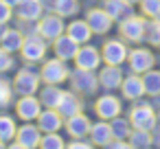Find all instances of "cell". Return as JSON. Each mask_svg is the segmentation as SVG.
Masks as SVG:
<instances>
[{
  "mask_svg": "<svg viewBox=\"0 0 160 149\" xmlns=\"http://www.w3.org/2000/svg\"><path fill=\"white\" fill-rule=\"evenodd\" d=\"M127 118H129L132 127H136V129H149V132L160 123V121H158L156 107H153L149 101H140V99L134 101V105H132Z\"/></svg>",
  "mask_w": 160,
  "mask_h": 149,
  "instance_id": "cell-1",
  "label": "cell"
},
{
  "mask_svg": "<svg viewBox=\"0 0 160 149\" xmlns=\"http://www.w3.org/2000/svg\"><path fill=\"white\" fill-rule=\"evenodd\" d=\"M145 27H147V18L132 13V16L118 20V35L132 44H138L145 40Z\"/></svg>",
  "mask_w": 160,
  "mask_h": 149,
  "instance_id": "cell-2",
  "label": "cell"
},
{
  "mask_svg": "<svg viewBox=\"0 0 160 149\" xmlns=\"http://www.w3.org/2000/svg\"><path fill=\"white\" fill-rule=\"evenodd\" d=\"M127 55H129V48H127V44H125L123 37H121V40H108V42L103 44V48H101V57H103V62L110 64V66H121V64H125V62H127Z\"/></svg>",
  "mask_w": 160,
  "mask_h": 149,
  "instance_id": "cell-3",
  "label": "cell"
},
{
  "mask_svg": "<svg viewBox=\"0 0 160 149\" xmlns=\"http://www.w3.org/2000/svg\"><path fill=\"white\" fill-rule=\"evenodd\" d=\"M68 79L72 83V90L81 92V94H94L97 88H99V75H94V70H81V68H77L75 72H70Z\"/></svg>",
  "mask_w": 160,
  "mask_h": 149,
  "instance_id": "cell-4",
  "label": "cell"
},
{
  "mask_svg": "<svg viewBox=\"0 0 160 149\" xmlns=\"http://www.w3.org/2000/svg\"><path fill=\"white\" fill-rule=\"evenodd\" d=\"M127 64H129V70L136 72V75H142L147 70H151L156 66V55L149 51V48H132L129 55H127Z\"/></svg>",
  "mask_w": 160,
  "mask_h": 149,
  "instance_id": "cell-5",
  "label": "cell"
},
{
  "mask_svg": "<svg viewBox=\"0 0 160 149\" xmlns=\"http://www.w3.org/2000/svg\"><path fill=\"white\" fill-rule=\"evenodd\" d=\"M70 77V70L66 66L64 59L55 57V59H48L44 66H42V79L48 83V86H57L62 81H66Z\"/></svg>",
  "mask_w": 160,
  "mask_h": 149,
  "instance_id": "cell-6",
  "label": "cell"
},
{
  "mask_svg": "<svg viewBox=\"0 0 160 149\" xmlns=\"http://www.w3.org/2000/svg\"><path fill=\"white\" fill-rule=\"evenodd\" d=\"M94 112H97L99 118H103V121H112V118L121 116V112H123V103H121V99L114 97V94H103V97L97 99V103H94Z\"/></svg>",
  "mask_w": 160,
  "mask_h": 149,
  "instance_id": "cell-7",
  "label": "cell"
},
{
  "mask_svg": "<svg viewBox=\"0 0 160 149\" xmlns=\"http://www.w3.org/2000/svg\"><path fill=\"white\" fill-rule=\"evenodd\" d=\"M101 62H103L101 51H97L90 44H81L79 51H77V55H75V64L81 70H97L101 66Z\"/></svg>",
  "mask_w": 160,
  "mask_h": 149,
  "instance_id": "cell-8",
  "label": "cell"
},
{
  "mask_svg": "<svg viewBox=\"0 0 160 149\" xmlns=\"http://www.w3.org/2000/svg\"><path fill=\"white\" fill-rule=\"evenodd\" d=\"M64 29H66V27H64V18L57 16V13H55V16H51V13L44 16L42 22L38 24V33H40V37H44V40H53V42H55L59 35H64Z\"/></svg>",
  "mask_w": 160,
  "mask_h": 149,
  "instance_id": "cell-9",
  "label": "cell"
},
{
  "mask_svg": "<svg viewBox=\"0 0 160 149\" xmlns=\"http://www.w3.org/2000/svg\"><path fill=\"white\" fill-rule=\"evenodd\" d=\"M86 22L90 24V29H92V33H97V35H105L110 29H112V24H114V20L110 18V13L101 7H97V9H90L88 13H86Z\"/></svg>",
  "mask_w": 160,
  "mask_h": 149,
  "instance_id": "cell-10",
  "label": "cell"
},
{
  "mask_svg": "<svg viewBox=\"0 0 160 149\" xmlns=\"http://www.w3.org/2000/svg\"><path fill=\"white\" fill-rule=\"evenodd\" d=\"M38 86H40V77L33 72V70H27L22 68L18 75H16V81H13V90L22 97H29L33 92H38Z\"/></svg>",
  "mask_w": 160,
  "mask_h": 149,
  "instance_id": "cell-11",
  "label": "cell"
},
{
  "mask_svg": "<svg viewBox=\"0 0 160 149\" xmlns=\"http://www.w3.org/2000/svg\"><path fill=\"white\" fill-rule=\"evenodd\" d=\"M121 92H123V97H125L127 101H138V99H142V97H145L142 75H136V72L127 75V77L123 79V83H121Z\"/></svg>",
  "mask_w": 160,
  "mask_h": 149,
  "instance_id": "cell-12",
  "label": "cell"
},
{
  "mask_svg": "<svg viewBox=\"0 0 160 149\" xmlns=\"http://www.w3.org/2000/svg\"><path fill=\"white\" fill-rule=\"evenodd\" d=\"M20 51H22V57L27 62H40L46 53V42H44V37L40 40V37L29 35V37H24V44Z\"/></svg>",
  "mask_w": 160,
  "mask_h": 149,
  "instance_id": "cell-13",
  "label": "cell"
},
{
  "mask_svg": "<svg viewBox=\"0 0 160 149\" xmlns=\"http://www.w3.org/2000/svg\"><path fill=\"white\" fill-rule=\"evenodd\" d=\"M123 79H125V75H123L121 66H110V64H105V68H101V72H99V86H103L105 90H116V88H121Z\"/></svg>",
  "mask_w": 160,
  "mask_h": 149,
  "instance_id": "cell-14",
  "label": "cell"
},
{
  "mask_svg": "<svg viewBox=\"0 0 160 149\" xmlns=\"http://www.w3.org/2000/svg\"><path fill=\"white\" fill-rule=\"evenodd\" d=\"M42 107V103L33 97V94H29V97H22L18 103H16V110H18V116L22 118V121H27V123H31V121H35L38 116H40V110Z\"/></svg>",
  "mask_w": 160,
  "mask_h": 149,
  "instance_id": "cell-15",
  "label": "cell"
},
{
  "mask_svg": "<svg viewBox=\"0 0 160 149\" xmlns=\"http://www.w3.org/2000/svg\"><path fill=\"white\" fill-rule=\"evenodd\" d=\"M40 140H42L40 127H35V125H31V123L18 127V132H16V142L22 145L24 149H35V147H40Z\"/></svg>",
  "mask_w": 160,
  "mask_h": 149,
  "instance_id": "cell-16",
  "label": "cell"
},
{
  "mask_svg": "<svg viewBox=\"0 0 160 149\" xmlns=\"http://www.w3.org/2000/svg\"><path fill=\"white\" fill-rule=\"evenodd\" d=\"M53 51H55V57L68 62V59H75V55H77V51H79V44L66 33V35H59V37L55 40Z\"/></svg>",
  "mask_w": 160,
  "mask_h": 149,
  "instance_id": "cell-17",
  "label": "cell"
},
{
  "mask_svg": "<svg viewBox=\"0 0 160 149\" xmlns=\"http://www.w3.org/2000/svg\"><path fill=\"white\" fill-rule=\"evenodd\" d=\"M90 127H92V123H90V118L86 116V114H75V116H70L68 121H66V132L72 136V138H86L88 134H90Z\"/></svg>",
  "mask_w": 160,
  "mask_h": 149,
  "instance_id": "cell-18",
  "label": "cell"
},
{
  "mask_svg": "<svg viewBox=\"0 0 160 149\" xmlns=\"http://www.w3.org/2000/svg\"><path fill=\"white\" fill-rule=\"evenodd\" d=\"M44 11V2L42 0H22L18 5V18L24 22H33L42 16Z\"/></svg>",
  "mask_w": 160,
  "mask_h": 149,
  "instance_id": "cell-19",
  "label": "cell"
},
{
  "mask_svg": "<svg viewBox=\"0 0 160 149\" xmlns=\"http://www.w3.org/2000/svg\"><path fill=\"white\" fill-rule=\"evenodd\" d=\"M81 99L75 94V92H64L62 94V101H59V105H57V112L64 116V118H70V116H75V114H79L81 112Z\"/></svg>",
  "mask_w": 160,
  "mask_h": 149,
  "instance_id": "cell-20",
  "label": "cell"
},
{
  "mask_svg": "<svg viewBox=\"0 0 160 149\" xmlns=\"http://www.w3.org/2000/svg\"><path fill=\"white\" fill-rule=\"evenodd\" d=\"M62 114L57 112V110H53V107H46L44 112H40V116H38V127L42 129V132H57L59 127H62Z\"/></svg>",
  "mask_w": 160,
  "mask_h": 149,
  "instance_id": "cell-21",
  "label": "cell"
},
{
  "mask_svg": "<svg viewBox=\"0 0 160 149\" xmlns=\"http://www.w3.org/2000/svg\"><path fill=\"white\" fill-rule=\"evenodd\" d=\"M90 140H92V145H99V147H103V145H108L114 136H112V127H110V121H99V123H92V127H90Z\"/></svg>",
  "mask_w": 160,
  "mask_h": 149,
  "instance_id": "cell-22",
  "label": "cell"
},
{
  "mask_svg": "<svg viewBox=\"0 0 160 149\" xmlns=\"http://www.w3.org/2000/svg\"><path fill=\"white\" fill-rule=\"evenodd\" d=\"M103 9L110 13L112 20H123V18L134 13V5H129L127 0H105Z\"/></svg>",
  "mask_w": 160,
  "mask_h": 149,
  "instance_id": "cell-23",
  "label": "cell"
},
{
  "mask_svg": "<svg viewBox=\"0 0 160 149\" xmlns=\"http://www.w3.org/2000/svg\"><path fill=\"white\" fill-rule=\"evenodd\" d=\"M66 33H68L77 44H88L90 37H92V29H90V24H88L86 20H75V22H70V24L66 27Z\"/></svg>",
  "mask_w": 160,
  "mask_h": 149,
  "instance_id": "cell-24",
  "label": "cell"
},
{
  "mask_svg": "<svg viewBox=\"0 0 160 149\" xmlns=\"http://www.w3.org/2000/svg\"><path fill=\"white\" fill-rule=\"evenodd\" d=\"M62 94H64V90H59L57 86H48V83H46V88L40 92V103H42L44 107L57 110V105H59V101H62Z\"/></svg>",
  "mask_w": 160,
  "mask_h": 149,
  "instance_id": "cell-25",
  "label": "cell"
},
{
  "mask_svg": "<svg viewBox=\"0 0 160 149\" xmlns=\"http://www.w3.org/2000/svg\"><path fill=\"white\" fill-rule=\"evenodd\" d=\"M110 127H112V136L118 138V140H127L129 134H132V129H134L132 123H129V118H123V116L112 118L110 121Z\"/></svg>",
  "mask_w": 160,
  "mask_h": 149,
  "instance_id": "cell-26",
  "label": "cell"
},
{
  "mask_svg": "<svg viewBox=\"0 0 160 149\" xmlns=\"http://www.w3.org/2000/svg\"><path fill=\"white\" fill-rule=\"evenodd\" d=\"M127 142L134 147V149H145V147H151L153 145V138H151V132L149 129H132Z\"/></svg>",
  "mask_w": 160,
  "mask_h": 149,
  "instance_id": "cell-27",
  "label": "cell"
},
{
  "mask_svg": "<svg viewBox=\"0 0 160 149\" xmlns=\"http://www.w3.org/2000/svg\"><path fill=\"white\" fill-rule=\"evenodd\" d=\"M142 83H145V94L147 97H158L160 94V70H147L142 72Z\"/></svg>",
  "mask_w": 160,
  "mask_h": 149,
  "instance_id": "cell-28",
  "label": "cell"
},
{
  "mask_svg": "<svg viewBox=\"0 0 160 149\" xmlns=\"http://www.w3.org/2000/svg\"><path fill=\"white\" fill-rule=\"evenodd\" d=\"M0 44H2V48H5L7 53H16V51L22 48L24 35H22L20 31H7V33L2 35V40H0Z\"/></svg>",
  "mask_w": 160,
  "mask_h": 149,
  "instance_id": "cell-29",
  "label": "cell"
},
{
  "mask_svg": "<svg viewBox=\"0 0 160 149\" xmlns=\"http://www.w3.org/2000/svg\"><path fill=\"white\" fill-rule=\"evenodd\" d=\"M145 42L151 44V46H160V20H158V18L147 20V27H145Z\"/></svg>",
  "mask_w": 160,
  "mask_h": 149,
  "instance_id": "cell-30",
  "label": "cell"
},
{
  "mask_svg": "<svg viewBox=\"0 0 160 149\" xmlns=\"http://www.w3.org/2000/svg\"><path fill=\"white\" fill-rule=\"evenodd\" d=\"M16 132H18V125L11 116H0V140L2 142L11 140L16 136Z\"/></svg>",
  "mask_w": 160,
  "mask_h": 149,
  "instance_id": "cell-31",
  "label": "cell"
},
{
  "mask_svg": "<svg viewBox=\"0 0 160 149\" xmlns=\"http://www.w3.org/2000/svg\"><path fill=\"white\" fill-rule=\"evenodd\" d=\"M77 11H79L77 0H57V5H55V13L62 18H72Z\"/></svg>",
  "mask_w": 160,
  "mask_h": 149,
  "instance_id": "cell-32",
  "label": "cell"
},
{
  "mask_svg": "<svg viewBox=\"0 0 160 149\" xmlns=\"http://www.w3.org/2000/svg\"><path fill=\"white\" fill-rule=\"evenodd\" d=\"M40 149H66V142H64V138L57 132H48L40 140Z\"/></svg>",
  "mask_w": 160,
  "mask_h": 149,
  "instance_id": "cell-33",
  "label": "cell"
},
{
  "mask_svg": "<svg viewBox=\"0 0 160 149\" xmlns=\"http://www.w3.org/2000/svg\"><path fill=\"white\" fill-rule=\"evenodd\" d=\"M138 7H140V13H142L147 20L160 16V0H140Z\"/></svg>",
  "mask_w": 160,
  "mask_h": 149,
  "instance_id": "cell-34",
  "label": "cell"
},
{
  "mask_svg": "<svg viewBox=\"0 0 160 149\" xmlns=\"http://www.w3.org/2000/svg\"><path fill=\"white\" fill-rule=\"evenodd\" d=\"M11 97H13V88L7 79H0V107H5L11 103Z\"/></svg>",
  "mask_w": 160,
  "mask_h": 149,
  "instance_id": "cell-35",
  "label": "cell"
},
{
  "mask_svg": "<svg viewBox=\"0 0 160 149\" xmlns=\"http://www.w3.org/2000/svg\"><path fill=\"white\" fill-rule=\"evenodd\" d=\"M13 68V57L11 53H7L5 48H0V72H7Z\"/></svg>",
  "mask_w": 160,
  "mask_h": 149,
  "instance_id": "cell-36",
  "label": "cell"
},
{
  "mask_svg": "<svg viewBox=\"0 0 160 149\" xmlns=\"http://www.w3.org/2000/svg\"><path fill=\"white\" fill-rule=\"evenodd\" d=\"M9 18H11V5H7L5 0H0V24L9 22Z\"/></svg>",
  "mask_w": 160,
  "mask_h": 149,
  "instance_id": "cell-37",
  "label": "cell"
},
{
  "mask_svg": "<svg viewBox=\"0 0 160 149\" xmlns=\"http://www.w3.org/2000/svg\"><path fill=\"white\" fill-rule=\"evenodd\" d=\"M66 149H94V145L92 142H86L83 138H75L72 142H68Z\"/></svg>",
  "mask_w": 160,
  "mask_h": 149,
  "instance_id": "cell-38",
  "label": "cell"
},
{
  "mask_svg": "<svg viewBox=\"0 0 160 149\" xmlns=\"http://www.w3.org/2000/svg\"><path fill=\"white\" fill-rule=\"evenodd\" d=\"M129 142L127 140H118V138H112L108 145H103V149H127Z\"/></svg>",
  "mask_w": 160,
  "mask_h": 149,
  "instance_id": "cell-39",
  "label": "cell"
},
{
  "mask_svg": "<svg viewBox=\"0 0 160 149\" xmlns=\"http://www.w3.org/2000/svg\"><path fill=\"white\" fill-rule=\"evenodd\" d=\"M151 138H153V145H156V147H160V123L151 129Z\"/></svg>",
  "mask_w": 160,
  "mask_h": 149,
  "instance_id": "cell-40",
  "label": "cell"
},
{
  "mask_svg": "<svg viewBox=\"0 0 160 149\" xmlns=\"http://www.w3.org/2000/svg\"><path fill=\"white\" fill-rule=\"evenodd\" d=\"M55 5H57V0H44V7L48 11H55Z\"/></svg>",
  "mask_w": 160,
  "mask_h": 149,
  "instance_id": "cell-41",
  "label": "cell"
},
{
  "mask_svg": "<svg viewBox=\"0 0 160 149\" xmlns=\"http://www.w3.org/2000/svg\"><path fill=\"white\" fill-rule=\"evenodd\" d=\"M5 2H7V5H16V7H18V5L22 2V0H5Z\"/></svg>",
  "mask_w": 160,
  "mask_h": 149,
  "instance_id": "cell-42",
  "label": "cell"
},
{
  "mask_svg": "<svg viewBox=\"0 0 160 149\" xmlns=\"http://www.w3.org/2000/svg\"><path fill=\"white\" fill-rule=\"evenodd\" d=\"M5 33H7V29H5L2 24H0V40H2V35H5Z\"/></svg>",
  "mask_w": 160,
  "mask_h": 149,
  "instance_id": "cell-43",
  "label": "cell"
},
{
  "mask_svg": "<svg viewBox=\"0 0 160 149\" xmlns=\"http://www.w3.org/2000/svg\"><path fill=\"white\" fill-rule=\"evenodd\" d=\"M9 149H24V147H22V145H18V142H16V145H11V147H9Z\"/></svg>",
  "mask_w": 160,
  "mask_h": 149,
  "instance_id": "cell-44",
  "label": "cell"
},
{
  "mask_svg": "<svg viewBox=\"0 0 160 149\" xmlns=\"http://www.w3.org/2000/svg\"><path fill=\"white\" fill-rule=\"evenodd\" d=\"M127 2H129V5H138V2H140V0H127Z\"/></svg>",
  "mask_w": 160,
  "mask_h": 149,
  "instance_id": "cell-45",
  "label": "cell"
},
{
  "mask_svg": "<svg viewBox=\"0 0 160 149\" xmlns=\"http://www.w3.org/2000/svg\"><path fill=\"white\" fill-rule=\"evenodd\" d=\"M0 149H5V145H2V140H0Z\"/></svg>",
  "mask_w": 160,
  "mask_h": 149,
  "instance_id": "cell-46",
  "label": "cell"
},
{
  "mask_svg": "<svg viewBox=\"0 0 160 149\" xmlns=\"http://www.w3.org/2000/svg\"><path fill=\"white\" fill-rule=\"evenodd\" d=\"M145 149H156V147H153V145H151V147H145Z\"/></svg>",
  "mask_w": 160,
  "mask_h": 149,
  "instance_id": "cell-47",
  "label": "cell"
},
{
  "mask_svg": "<svg viewBox=\"0 0 160 149\" xmlns=\"http://www.w3.org/2000/svg\"><path fill=\"white\" fill-rule=\"evenodd\" d=\"M158 121H160V110H158Z\"/></svg>",
  "mask_w": 160,
  "mask_h": 149,
  "instance_id": "cell-48",
  "label": "cell"
},
{
  "mask_svg": "<svg viewBox=\"0 0 160 149\" xmlns=\"http://www.w3.org/2000/svg\"><path fill=\"white\" fill-rule=\"evenodd\" d=\"M158 20H160V16H158Z\"/></svg>",
  "mask_w": 160,
  "mask_h": 149,
  "instance_id": "cell-49",
  "label": "cell"
}]
</instances>
